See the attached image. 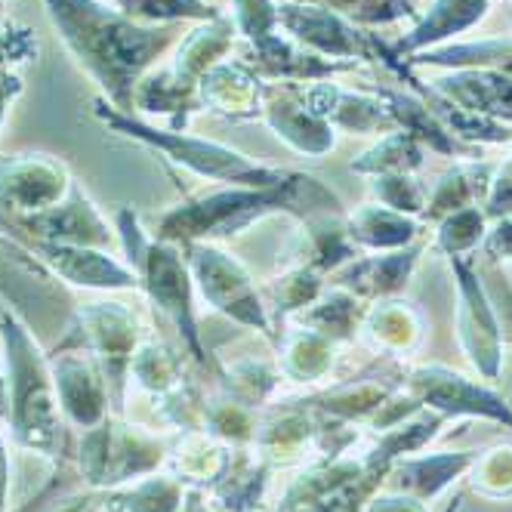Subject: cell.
Instances as JSON below:
<instances>
[{"mask_svg": "<svg viewBox=\"0 0 512 512\" xmlns=\"http://www.w3.org/2000/svg\"><path fill=\"white\" fill-rule=\"evenodd\" d=\"M0 22H4V0H0Z\"/></svg>", "mask_w": 512, "mask_h": 512, "instance_id": "obj_59", "label": "cell"}, {"mask_svg": "<svg viewBox=\"0 0 512 512\" xmlns=\"http://www.w3.org/2000/svg\"><path fill=\"white\" fill-rule=\"evenodd\" d=\"M488 223L491 219L479 204L448 213L435 223V250H442L445 256H472L491 229Z\"/></svg>", "mask_w": 512, "mask_h": 512, "instance_id": "obj_47", "label": "cell"}, {"mask_svg": "<svg viewBox=\"0 0 512 512\" xmlns=\"http://www.w3.org/2000/svg\"><path fill=\"white\" fill-rule=\"evenodd\" d=\"M374 93L386 102L389 115L395 121V130H405L411 133L414 139H420L429 152H438V155H448V158H472L475 145H466L460 142L448 127L445 121L432 112V105L414 93H405V90H392V87H374Z\"/></svg>", "mask_w": 512, "mask_h": 512, "instance_id": "obj_28", "label": "cell"}, {"mask_svg": "<svg viewBox=\"0 0 512 512\" xmlns=\"http://www.w3.org/2000/svg\"><path fill=\"white\" fill-rule=\"evenodd\" d=\"M59 281L62 278L53 275V269L38 253L31 256L28 250L0 235V294L7 300H13L22 309H31V303L41 306L47 324H53L62 306H68V297Z\"/></svg>", "mask_w": 512, "mask_h": 512, "instance_id": "obj_16", "label": "cell"}, {"mask_svg": "<svg viewBox=\"0 0 512 512\" xmlns=\"http://www.w3.org/2000/svg\"><path fill=\"white\" fill-rule=\"evenodd\" d=\"M235 38H238V28H235V19H229V16L198 22L186 38H179L170 68L179 78L198 84L213 65H219L232 53Z\"/></svg>", "mask_w": 512, "mask_h": 512, "instance_id": "obj_33", "label": "cell"}, {"mask_svg": "<svg viewBox=\"0 0 512 512\" xmlns=\"http://www.w3.org/2000/svg\"><path fill=\"white\" fill-rule=\"evenodd\" d=\"M263 87L266 81L244 59H223L198 81V96L204 112L229 121H253L263 118Z\"/></svg>", "mask_w": 512, "mask_h": 512, "instance_id": "obj_25", "label": "cell"}, {"mask_svg": "<svg viewBox=\"0 0 512 512\" xmlns=\"http://www.w3.org/2000/svg\"><path fill=\"white\" fill-rule=\"evenodd\" d=\"M423 247L411 244L401 250H386V253H371V256H355L352 263L337 269L331 275V284L349 290L361 303H377L389 297H401V290L408 287L417 263H420Z\"/></svg>", "mask_w": 512, "mask_h": 512, "instance_id": "obj_19", "label": "cell"}, {"mask_svg": "<svg viewBox=\"0 0 512 512\" xmlns=\"http://www.w3.org/2000/svg\"><path fill=\"white\" fill-rule=\"evenodd\" d=\"M475 460V451H438V454H411L392 463L386 485L389 491L411 494L417 500H435L445 494L457 479H466V472Z\"/></svg>", "mask_w": 512, "mask_h": 512, "instance_id": "obj_26", "label": "cell"}, {"mask_svg": "<svg viewBox=\"0 0 512 512\" xmlns=\"http://www.w3.org/2000/svg\"><path fill=\"white\" fill-rule=\"evenodd\" d=\"M405 386L426 411L442 414L445 420L472 417V420H491L503 429H512V405L503 401L485 383H475L445 364H417L405 371Z\"/></svg>", "mask_w": 512, "mask_h": 512, "instance_id": "obj_10", "label": "cell"}, {"mask_svg": "<svg viewBox=\"0 0 512 512\" xmlns=\"http://www.w3.org/2000/svg\"><path fill=\"white\" fill-rule=\"evenodd\" d=\"M115 232L121 235L127 266L136 272L139 287L145 290L149 303L176 327L182 343H186V349L201 368L219 374V364L201 343V327L195 312V278L182 247L145 235L133 207H121L115 213Z\"/></svg>", "mask_w": 512, "mask_h": 512, "instance_id": "obj_4", "label": "cell"}, {"mask_svg": "<svg viewBox=\"0 0 512 512\" xmlns=\"http://www.w3.org/2000/svg\"><path fill=\"white\" fill-rule=\"evenodd\" d=\"M201 429L229 448H253L256 429H260V414L241 405V401H235L232 395L219 392V395L207 398Z\"/></svg>", "mask_w": 512, "mask_h": 512, "instance_id": "obj_42", "label": "cell"}, {"mask_svg": "<svg viewBox=\"0 0 512 512\" xmlns=\"http://www.w3.org/2000/svg\"><path fill=\"white\" fill-rule=\"evenodd\" d=\"M482 247L491 260H509L512 263V213L503 219H494V226L488 229Z\"/></svg>", "mask_w": 512, "mask_h": 512, "instance_id": "obj_54", "label": "cell"}, {"mask_svg": "<svg viewBox=\"0 0 512 512\" xmlns=\"http://www.w3.org/2000/svg\"><path fill=\"white\" fill-rule=\"evenodd\" d=\"M115 10L133 19L136 25H182V22H210L219 7L207 0H112Z\"/></svg>", "mask_w": 512, "mask_h": 512, "instance_id": "obj_44", "label": "cell"}, {"mask_svg": "<svg viewBox=\"0 0 512 512\" xmlns=\"http://www.w3.org/2000/svg\"><path fill=\"white\" fill-rule=\"evenodd\" d=\"M10 414V386H7V368H0V417Z\"/></svg>", "mask_w": 512, "mask_h": 512, "instance_id": "obj_58", "label": "cell"}, {"mask_svg": "<svg viewBox=\"0 0 512 512\" xmlns=\"http://www.w3.org/2000/svg\"><path fill=\"white\" fill-rule=\"evenodd\" d=\"M59 512H108V509H105V500L102 497H84V500H71Z\"/></svg>", "mask_w": 512, "mask_h": 512, "instance_id": "obj_57", "label": "cell"}, {"mask_svg": "<svg viewBox=\"0 0 512 512\" xmlns=\"http://www.w3.org/2000/svg\"><path fill=\"white\" fill-rule=\"evenodd\" d=\"M71 343L84 346L96 361L112 389V405L124 408V389L130 380V364L142 343L139 315L115 300L87 303L75 312V331L68 337Z\"/></svg>", "mask_w": 512, "mask_h": 512, "instance_id": "obj_8", "label": "cell"}, {"mask_svg": "<svg viewBox=\"0 0 512 512\" xmlns=\"http://www.w3.org/2000/svg\"><path fill=\"white\" fill-rule=\"evenodd\" d=\"M294 4H312L331 10L355 28H380L395 25L401 19H417L414 0H294Z\"/></svg>", "mask_w": 512, "mask_h": 512, "instance_id": "obj_46", "label": "cell"}, {"mask_svg": "<svg viewBox=\"0 0 512 512\" xmlns=\"http://www.w3.org/2000/svg\"><path fill=\"white\" fill-rule=\"evenodd\" d=\"M31 247L53 269V275L62 278L65 284L90 287V290H133V287H139L136 272L102 247L53 244V241H34Z\"/></svg>", "mask_w": 512, "mask_h": 512, "instance_id": "obj_17", "label": "cell"}, {"mask_svg": "<svg viewBox=\"0 0 512 512\" xmlns=\"http://www.w3.org/2000/svg\"><path fill=\"white\" fill-rule=\"evenodd\" d=\"M448 266L457 287V340L463 355L485 383L500 380L503 371V327L494 309L488 287L475 269L472 256H448Z\"/></svg>", "mask_w": 512, "mask_h": 512, "instance_id": "obj_9", "label": "cell"}, {"mask_svg": "<svg viewBox=\"0 0 512 512\" xmlns=\"http://www.w3.org/2000/svg\"><path fill=\"white\" fill-rule=\"evenodd\" d=\"M0 229L7 232H28L34 241H53V244H81V247H112V229L102 219V213L93 207V201L84 195L78 182H71L68 195L34 216L22 219H0Z\"/></svg>", "mask_w": 512, "mask_h": 512, "instance_id": "obj_14", "label": "cell"}, {"mask_svg": "<svg viewBox=\"0 0 512 512\" xmlns=\"http://www.w3.org/2000/svg\"><path fill=\"white\" fill-rule=\"evenodd\" d=\"M482 210L491 223L512 213V158H506L503 164H494L491 186H488V195L482 201Z\"/></svg>", "mask_w": 512, "mask_h": 512, "instance_id": "obj_51", "label": "cell"}, {"mask_svg": "<svg viewBox=\"0 0 512 512\" xmlns=\"http://www.w3.org/2000/svg\"><path fill=\"white\" fill-rule=\"evenodd\" d=\"M324 278L327 275H321L309 266H287L278 278H272L266 284V297H269L266 309L272 306L281 321L290 315H300L324 294V287H327Z\"/></svg>", "mask_w": 512, "mask_h": 512, "instance_id": "obj_43", "label": "cell"}, {"mask_svg": "<svg viewBox=\"0 0 512 512\" xmlns=\"http://www.w3.org/2000/svg\"><path fill=\"white\" fill-rule=\"evenodd\" d=\"M432 93L463 112L512 124V78L491 68H445L429 81Z\"/></svg>", "mask_w": 512, "mask_h": 512, "instance_id": "obj_20", "label": "cell"}, {"mask_svg": "<svg viewBox=\"0 0 512 512\" xmlns=\"http://www.w3.org/2000/svg\"><path fill=\"white\" fill-rule=\"evenodd\" d=\"M68 167L50 155L0 158V219H22L56 207L71 189Z\"/></svg>", "mask_w": 512, "mask_h": 512, "instance_id": "obj_12", "label": "cell"}, {"mask_svg": "<svg viewBox=\"0 0 512 512\" xmlns=\"http://www.w3.org/2000/svg\"><path fill=\"white\" fill-rule=\"evenodd\" d=\"M133 112L161 115L170 121L167 130H182L195 112H204V105L198 96V84L179 78L173 68H161V71H149L139 81L133 93Z\"/></svg>", "mask_w": 512, "mask_h": 512, "instance_id": "obj_30", "label": "cell"}, {"mask_svg": "<svg viewBox=\"0 0 512 512\" xmlns=\"http://www.w3.org/2000/svg\"><path fill=\"white\" fill-rule=\"evenodd\" d=\"M469 488L485 500L512 497V442H497L485 451H475V460L466 472Z\"/></svg>", "mask_w": 512, "mask_h": 512, "instance_id": "obj_48", "label": "cell"}, {"mask_svg": "<svg viewBox=\"0 0 512 512\" xmlns=\"http://www.w3.org/2000/svg\"><path fill=\"white\" fill-rule=\"evenodd\" d=\"M491 10V0H429L426 13H417L411 31L389 47L392 59H411L417 53L451 44L460 34L479 25Z\"/></svg>", "mask_w": 512, "mask_h": 512, "instance_id": "obj_24", "label": "cell"}, {"mask_svg": "<svg viewBox=\"0 0 512 512\" xmlns=\"http://www.w3.org/2000/svg\"><path fill=\"white\" fill-rule=\"evenodd\" d=\"M10 500V454L4 445V435H0V512H7Z\"/></svg>", "mask_w": 512, "mask_h": 512, "instance_id": "obj_55", "label": "cell"}, {"mask_svg": "<svg viewBox=\"0 0 512 512\" xmlns=\"http://www.w3.org/2000/svg\"><path fill=\"white\" fill-rule=\"evenodd\" d=\"M426 145L414 139L405 130H392L380 136L368 152H361L352 161V170L358 176H383V173H417L426 164Z\"/></svg>", "mask_w": 512, "mask_h": 512, "instance_id": "obj_40", "label": "cell"}, {"mask_svg": "<svg viewBox=\"0 0 512 512\" xmlns=\"http://www.w3.org/2000/svg\"><path fill=\"white\" fill-rule=\"evenodd\" d=\"M275 469L253 448H232V460L219 482L210 488L219 509L226 512H256L263 503V491Z\"/></svg>", "mask_w": 512, "mask_h": 512, "instance_id": "obj_35", "label": "cell"}, {"mask_svg": "<svg viewBox=\"0 0 512 512\" xmlns=\"http://www.w3.org/2000/svg\"><path fill=\"white\" fill-rule=\"evenodd\" d=\"M405 383V371H395V374H371V377H361V380H349L340 386H327L318 389L312 395L303 398H290L294 405L327 417V420H337V423H364L368 426L371 417L383 408V401Z\"/></svg>", "mask_w": 512, "mask_h": 512, "instance_id": "obj_22", "label": "cell"}, {"mask_svg": "<svg viewBox=\"0 0 512 512\" xmlns=\"http://www.w3.org/2000/svg\"><path fill=\"white\" fill-rule=\"evenodd\" d=\"M346 226L358 250H371V253H386V250H401L411 247L420 238V219L395 213L377 201H368L346 213Z\"/></svg>", "mask_w": 512, "mask_h": 512, "instance_id": "obj_34", "label": "cell"}, {"mask_svg": "<svg viewBox=\"0 0 512 512\" xmlns=\"http://www.w3.org/2000/svg\"><path fill=\"white\" fill-rule=\"evenodd\" d=\"M219 380H223V392L232 395L241 405L260 411L263 405H269L272 395L281 386V371L278 361H266V358H241L232 368H219Z\"/></svg>", "mask_w": 512, "mask_h": 512, "instance_id": "obj_41", "label": "cell"}, {"mask_svg": "<svg viewBox=\"0 0 512 512\" xmlns=\"http://www.w3.org/2000/svg\"><path fill=\"white\" fill-rule=\"evenodd\" d=\"M130 377L152 395H167L176 386L186 383V374H182V361L179 355L155 340H145L139 343L133 364H130Z\"/></svg>", "mask_w": 512, "mask_h": 512, "instance_id": "obj_45", "label": "cell"}, {"mask_svg": "<svg viewBox=\"0 0 512 512\" xmlns=\"http://www.w3.org/2000/svg\"><path fill=\"white\" fill-rule=\"evenodd\" d=\"M108 512H179L186 500V488L176 475L152 472L130 488H112L102 494Z\"/></svg>", "mask_w": 512, "mask_h": 512, "instance_id": "obj_39", "label": "cell"}, {"mask_svg": "<svg viewBox=\"0 0 512 512\" xmlns=\"http://www.w3.org/2000/svg\"><path fill=\"white\" fill-rule=\"evenodd\" d=\"M321 423L318 414L284 401V405L272 408L266 417H260V429H256L253 451L260 454L272 469L306 463L309 451H318L321 445Z\"/></svg>", "mask_w": 512, "mask_h": 512, "instance_id": "obj_21", "label": "cell"}, {"mask_svg": "<svg viewBox=\"0 0 512 512\" xmlns=\"http://www.w3.org/2000/svg\"><path fill=\"white\" fill-rule=\"evenodd\" d=\"M50 371L59 395L62 417L78 426L93 429L108 417V405H112V389L99 368V361L78 343L65 340L50 355Z\"/></svg>", "mask_w": 512, "mask_h": 512, "instance_id": "obj_13", "label": "cell"}, {"mask_svg": "<svg viewBox=\"0 0 512 512\" xmlns=\"http://www.w3.org/2000/svg\"><path fill=\"white\" fill-rule=\"evenodd\" d=\"M179 512H213V509H210L204 491L201 488H192V491H186V500H182Z\"/></svg>", "mask_w": 512, "mask_h": 512, "instance_id": "obj_56", "label": "cell"}, {"mask_svg": "<svg viewBox=\"0 0 512 512\" xmlns=\"http://www.w3.org/2000/svg\"><path fill=\"white\" fill-rule=\"evenodd\" d=\"M167 460L173 463V469H176L173 475L182 485L213 488L232 460V448L216 442V438L207 435L204 429H198V432H189L186 438H182L179 448Z\"/></svg>", "mask_w": 512, "mask_h": 512, "instance_id": "obj_37", "label": "cell"}, {"mask_svg": "<svg viewBox=\"0 0 512 512\" xmlns=\"http://www.w3.org/2000/svg\"><path fill=\"white\" fill-rule=\"evenodd\" d=\"M244 62L260 75L263 81H287V84H315L331 81L334 75L355 71V62H334L318 53H309L306 47L294 44L287 34H272L269 41L247 47Z\"/></svg>", "mask_w": 512, "mask_h": 512, "instance_id": "obj_23", "label": "cell"}, {"mask_svg": "<svg viewBox=\"0 0 512 512\" xmlns=\"http://www.w3.org/2000/svg\"><path fill=\"white\" fill-rule=\"evenodd\" d=\"M509 152H512V142H509Z\"/></svg>", "mask_w": 512, "mask_h": 512, "instance_id": "obj_60", "label": "cell"}, {"mask_svg": "<svg viewBox=\"0 0 512 512\" xmlns=\"http://www.w3.org/2000/svg\"><path fill=\"white\" fill-rule=\"evenodd\" d=\"M96 118L127 139H136L142 145H149L158 155H164L167 161H173L176 167H186L201 179L219 182V186H253V189H266V186H278L294 170H281V167H269L260 161H250L247 155L229 149L223 142H213L204 136H192L186 130H167V127H152L139 121L136 115H127L121 108H115L108 99H96L93 102Z\"/></svg>", "mask_w": 512, "mask_h": 512, "instance_id": "obj_5", "label": "cell"}, {"mask_svg": "<svg viewBox=\"0 0 512 512\" xmlns=\"http://www.w3.org/2000/svg\"><path fill=\"white\" fill-rule=\"evenodd\" d=\"M167 457L164 438L108 414L99 426L84 432L81 475L93 488H121L158 472Z\"/></svg>", "mask_w": 512, "mask_h": 512, "instance_id": "obj_6", "label": "cell"}, {"mask_svg": "<svg viewBox=\"0 0 512 512\" xmlns=\"http://www.w3.org/2000/svg\"><path fill=\"white\" fill-rule=\"evenodd\" d=\"M47 16L102 99L133 115V93L152 65L179 41V25H136L99 0H44Z\"/></svg>", "mask_w": 512, "mask_h": 512, "instance_id": "obj_1", "label": "cell"}, {"mask_svg": "<svg viewBox=\"0 0 512 512\" xmlns=\"http://www.w3.org/2000/svg\"><path fill=\"white\" fill-rule=\"evenodd\" d=\"M355 256H361V250L349 235L346 213H321L303 219L290 266H309L321 275H334L337 269L352 263Z\"/></svg>", "mask_w": 512, "mask_h": 512, "instance_id": "obj_29", "label": "cell"}, {"mask_svg": "<svg viewBox=\"0 0 512 512\" xmlns=\"http://www.w3.org/2000/svg\"><path fill=\"white\" fill-rule=\"evenodd\" d=\"M278 31H284L290 41L306 47L309 53L334 62H374L380 50L371 34H364L331 10L294 4V0H278Z\"/></svg>", "mask_w": 512, "mask_h": 512, "instance_id": "obj_11", "label": "cell"}, {"mask_svg": "<svg viewBox=\"0 0 512 512\" xmlns=\"http://www.w3.org/2000/svg\"><path fill=\"white\" fill-rule=\"evenodd\" d=\"M263 121L272 127V133L287 142L290 149L321 158L327 152H334L337 145V130L318 118L300 84H287V81H272L263 87Z\"/></svg>", "mask_w": 512, "mask_h": 512, "instance_id": "obj_15", "label": "cell"}, {"mask_svg": "<svg viewBox=\"0 0 512 512\" xmlns=\"http://www.w3.org/2000/svg\"><path fill=\"white\" fill-rule=\"evenodd\" d=\"M182 253L189 260L195 290L210 309L232 318L235 324L247 327V331L272 337V315L266 309V300L241 260H235L232 253L210 241L186 244Z\"/></svg>", "mask_w": 512, "mask_h": 512, "instance_id": "obj_7", "label": "cell"}, {"mask_svg": "<svg viewBox=\"0 0 512 512\" xmlns=\"http://www.w3.org/2000/svg\"><path fill=\"white\" fill-rule=\"evenodd\" d=\"M22 93V78L13 71V53H10V38H0V130H4L7 112L13 99Z\"/></svg>", "mask_w": 512, "mask_h": 512, "instance_id": "obj_52", "label": "cell"}, {"mask_svg": "<svg viewBox=\"0 0 512 512\" xmlns=\"http://www.w3.org/2000/svg\"><path fill=\"white\" fill-rule=\"evenodd\" d=\"M371 192L374 201L395 210V213H405V216H423L426 210V198L429 189L414 176V173H383V176H371Z\"/></svg>", "mask_w": 512, "mask_h": 512, "instance_id": "obj_49", "label": "cell"}, {"mask_svg": "<svg viewBox=\"0 0 512 512\" xmlns=\"http://www.w3.org/2000/svg\"><path fill=\"white\" fill-rule=\"evenodd\" d=\"M491 173H494V164L479 161V158L460 161L451 170H445L442 176H438L435 186L429 189L423 223L435 226L438 219H445L454 210L475 207V204L482 207V201L488 195V186H491Z\"/></svg>", "mask_w": 512, "mask_h": 512, "instance_id": "obj_32", "label": "cell"}, {"mask_svg": "<svg viewBox=\"0 0 512 512\" xmlns=\"http://www.w3.org/2000/svg\"><path fill=\"white\" fill-rule=\"evenodd\" d=\"M303 96L312 112L334 130L361 136H386L395 130L386 102L374 90H346L334 81H315L312 87H303Z\"/></svg>", "mask_w": 512, "mask_h": 512, "instance_id": "obj_18", "label": "cell"}, {"mask_svg": "<svg viewBox=\"0 0 512 512\" xmlns=\"http://www.w3.org/2000/svg\"><path fill=\"white\" fill-rule=\"evenodd\" d=\"M4 340V368L10 386V432L13 442L31 454L59 457L62 454V408L50 371V355L41 352L38 337L16 315L0 318Z\"/></svg>", "mask_w": 512, "mask_h": 512, "instance_id": "obj_3", "label": "cell"}, {"mask_svg": "<svg viewBox=\"0 0 512 512\" xmlns=\"http://www.w3.org/2000/svg\"><path fill=\"white\" fill-rule=\"evenodd\" d=\"M411 65L429 68H491L512 78V38H485V41H451L408 59Z\"/></svg>", "mask_w": 512, "mask_h": 512, "instance_id": "obj_38", "label": "cell"}, {"mask_svg": "<svg viewBox=\"0 0 512 512\" xmlns=\"http://www.w3.org/2000/svg\"><path fill=\"white\" fill-rule=\"evenodd\" d=\"M232 19L247 47L278 34V0H232Z\"/></svg>", "mask_w": 512, "mask_h": 512, "instance_id": "obj_50", "label": "cell"}, {"mask_svg": "<svg viewBox=\"0 0 512 512\" xmlns=\"http://www.w3.org/2000/svg\"><path fill=\"white\" fill-rule=\"evenodd\" d=\"M364 512H429L423 500L411 497V494H401V491H389V488H380Z\"/></svg>", "mask_w": 512, "mask_h": 512, "instance_id": "obj_53", "label": "cell"}, {"mask_svg": "<svg viewBox=\"0 0 512 512\" xmlns=\"http://www.w3.org/2000/svg\"><path fill=\"white\" fill-rule=\"evenodd\" d=\"M272 213L297 216L300 223L321 213H343L340 198L309 173H290L278 186H219L201 195H192L182 204L161 213L155 238L167 244H195L238 235L247 226L260 223Z\"/></svg>", "mask_w": 512, "mask_h": 512, "instance_id": "obj_2", "label": "cell"}, {"mask_svg": "<svg viewBox=\"0 0 512 512\" xmlns=\"http://www.w3.org/2000/svg\"><path fill=\"white\" fill-rule=\"evenodd\" d=\"M337 364V343L327 340L303 324L284 327L281 343H278V371L284 380L315 386L331 377Z\"/></svg>", "mask_w": 512, "mask_h": 512, "instance_id": "obj_31", "label": "cell"}, {"mask_svg": "<svg viewBox=\"0 0 512 512\" xmlns=\"http://www.w3.org/2000/svg\"><path fill=\"white\" fill-rule=\"evenodd\" d=\"M364 312H368V303H361L355 294H349V290H343L337 284H327L324 294L294 318H297V324L309 327V331L343 346L361 334Z\"/></svg>", "mask_w": 512, "mask_h": 512, "instance_id": "obj_36", "label": "cell"}, {"mask_svg": "<svg viewBox=\"0 0 512 512\" xmlns=\"http://www.w3.org/2000/svg\"><path fill=\"white\" fill-rule=\"evenodd\" d=\"M358 337L377 355L401 358V355H411L420 349V343L426 337V318L414 303L401 300V297L377 300L368 306V312H364Z\"/></svg>", "mask_w": 512, "mask_h": 512, "instance_id": "obj_27", "label": "cell"}]
</instances>
